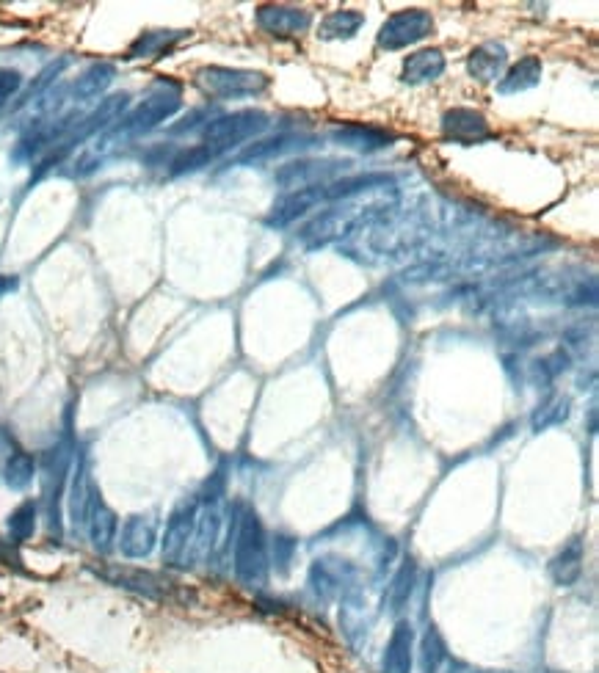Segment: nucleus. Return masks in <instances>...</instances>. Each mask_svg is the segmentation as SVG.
<instances>
[{"label": "nucleus", "instance_id": "1", "mask_svg": "<svg viewBox=\"0 0 599 673\" xmlns=\"http://www.w3.org/2000/svg\"><path fill=\"white\" fill-rule=\"evenodd\" d=\"M235 577L243 585H263L268 577V541L260 516L254 511H243L235 533Z\"/></svg>", "mask_w": 599, "mask_h": 673}, {"label": "nucleus", "instance_id": "2", "mask_svg": "<svg viewBox=\"0 0 599 673\" xmlns=\"http://www.w3.org/2000/svg\"><path fill=\"white\" fill-rule=\"evenodd\" d=\"M183 105L180 97V86L174 83H161L158 89H152L144 100H141L133 111L119 119L116 125V136H141V133H150L158 125H163L166 119H172Z\"/></svg>", "mask_w": 599, "mask_h": 673}, {"label": "nucleus", "instance_id": "3", "mask_svg": "<svg viewBox=\"0 0 599 673\" xmlns=\"http://www.w3.org/2000/svg\"><path fill=\"white\" fill-rule=\"evenodd\" d=\"M196 83L219 100H243V97H260L268 92L271 78L257 69L238 67H202L196 72Z\"/></svg>", "mask_w": 599, "mask_h": 673}, {"label": "nucleus", "instance_id": "4", "mask_svg": "<svg viewBox=\"0 0 599 673\" xmlns=\"http://www.w3.org/2000/svg\"><path fill=\"white\" fill-rule=\"evenodd\" d=\"M268 125H271V119L265 111H238V114L219 116V119L208 122L202 130V138H205V147L216 149L221 155L235 144L246 141V138L263 133Z\"/></svg>", "mask_w": 599, "mask_h": 673}, {"label": "nucleus", "instance_id": "5", "mask_svg": "<svg viewBox=\"0 0 599 673\" xmlns=\"http://www.w3.org/2000/svg\"><path fill=\"white\" fill-rule=\"evenodd\" d=\"M434 34V17L423 9H406V12L392 14L387 23L379 28V42L381 50H404L409 45L423 42L426 36Z\"/></svg>", "mask_w": 599, "mask_h": 673}, {"label": "nucleus", "instance_id": "6", "mask_svg": "<svg viewBox=\"0 0 599 673\" xmlns=\"http://www.w3.org/2000/svg\"><path fill=\"white\" fill-rule=\"evenodd\" d=\"M196 516H199V505L196 500H185L183 505H177L166 522V533H163L161 549L163 560L169 566H185L188 558V547H191V538H194Z\"/></svg>", "mask_w": 599, "mask_h": 673}, {"label": "nucleus", "instance_id": "7", "mask_svg": "<svg viewBox=\"0 0 599 673\" xmlns=\"http://www.w3.org/2000/svg\"><path fill=\"white\" fill-rule=\"evenodd\" d=\"M362 218H365V213H357V210H326V213H321L318 218H312L310 224L304 227L301 240H304L310 249H321L326 243H332V240L348 235Z\"/></svg>", "mask_w": 599, "mask_h": 673}, {"label": "nucleus", "instance_id": "8", "mask_svg": "<svg viewBox=\"0 0 599 673\" xmlns=\"http://www.w3.org/2000/svg\"><path fill=\"white\" fill-rule=\"evenodd\" d=\"M67 472H70V453L67 447H53L45 456V505H47V522L50 530L61 533V514H58V502L64 494V483H67Z\"/></svg>", "mask_w": 599, "mask_h": 673}, {"label": "nucleus", "instance_id": "9", "mask_svg": "<svg viewBox=\"0 0 599 673\" xmlns=\"http://www.w3.org/2000/svg\"><path fill=\"white\" fill-rule=\"evenodd\" d=\"M257 25L265 34L288 39V36L307 34L312 28V14L307 9H296V6H260L257 9Z\"/></svg>", "mask_w": 599, "mask_h": 673}, {"label": "nucleus", "instance_id": "10", "mask_svg": "<svg viewBox=\"0 0 599 673\" xmlns=\"http://www.w3.org/2000/svg\"><path fill=\"white\" fill-rule=\"evenodd\" d=\"M323 185H310V188H293L290 194H285L279 199L277 205L271 207V213L265 218V224L268 227H290L293 221H299L301 216H307L312 207L323 205L326 199H323Z\"/></svg>", "mask_w": 599, "mask_h": 673}, {"label": "nucleus", "instance_id": "11", "mask_svg": "<svg viewBox=\"0 0 599 673\" xmlns=\"http://www.w3.org/2000/svg\"><path fill=\"white\" fill-rule=\"evenodd\" d=\"M442 136L456 144H478L492 138V127L486 116L473 108H450L442 116Z\"/></svg>", "mask_w": 599, "mask_h": 673}, {"label": "nucleus", "instance_id": "12", "mask_svg": "<svg viewBox=\"0 0 599 673\" xmlns=\"http://www.w3.org/2000/svg\"><path fill=\"white\" fill-rule=\"evenodd\" d=\"M155 541H158V530H155V519L147 514L130 516L122 527V538H119V549L125 558L141 560L152 555L155 549Z\"/></svg>", "mask_w": 599, "mask_h": 673}, {"label": "nucleus", "instance_id": "13", "mask_svg": "<svg viewBox=\"0 0 599 673\" xmlns=\"http://www.w3.org/2000/svg\"><path fill=\"white\" fill-rule=\"evenodd\" d=\"M508 64V50L503 42H484L478 45L467 56V72L470 78L478 83H492V80L503 78Z\"/></svg>", "mask_w": 599, "mask_h": 673}, {"label": "nucleus", "instance_id": "14", "mask_svg": "<svg viewBox=\"0 0 599 673\" xmlns=\"http://www.w3.org/2000/svg\"><path fill=\"white\" fill-rule=\"evenodd\" d=\"M412 654H415V629L409 621H398L384 654V673L412 671Z\"/></svg>", "mask_w": 599, "mask_h": 673}, {"label": "nucleus", "instance_id": "15", "mask_svg": "<svg viewBox=\"0 0 599 673\" xmlns=\"http://www.w3.org/2000/svg\"><path fill=\"white\" fill-rule=\"evenodd\" d=\"M583 560H586V549L580 538H572L564 549H558V555L550 560V577L558 588H572L580 577H583Z\"/></svg>", "mask_w": 599, "mask_h": 673}, {"label": "nucleus", "instance_id": "16", "mask_svg": "<svg viewBox=\"0 0 599 673\" xmlns=\"http://www.w3.org/2000/svg\"><path fill=\"white\" fill-rule=\"evenodd\" d=\"M332 141H337L340 147L359 149V152H379L392 144V136L387 130L370 125H343L332 130Z\"/></svg>", "mask_w": 599, "mask_h": 673}, {"label": "nucleus", "instance_id": "17", "mask_svg": "<svg viewBox=\"0 0 599 673\" xmlns=\"http://www.w3.org/2000/svg\"><path fill=\"white\" fill-rule=\"evenodd\" d=\"M445 72V56L437 47H426V50H417L404 61L401 69V80L409 86H420L428 80H437Z\"/></svg>", "mask_w": 599, "mask_h": 673}, {"label": "nucleus", "instance_id": "18", "mask_svg": "<svg viewBox=\"0 0 599 673\" xmlns=\"http://www.w3.org/2000/svg\"><path fill=\"white\" fill-rule=\"evenodd\" d=\"M392 185H395V177H390V174H354V177H343V180L323 185V199L337 202V199H351V196L365 194V191L392 188Z\"/></svg>", "mask_w": 599, "mask_h": 673}, {"label": "nucleus", "instance_id": "19", "mask_svg": "<svg viewBox=\"0 0 599 673\" xmlns=\"http://www.w3.org/2000/svg\"><path fill=\"white\" fill-rule=\"evenodd\" d=\"M544 67H542V58L536 56H525L522 61H517L514 67L508 69L503 78L497 80V92L508 97V94H522L533 89V86H539L542 83Z\"/></svg>", "mask_w": 599, "mask_h": 673}, {"label": "nucleus", "instance_id": "20", "mask_svg": "<svg viewBox=\"0 0 599 673\" xmlns=\"http://www.w3.org/2000/svg\"><path fill=\"white\" fill-rule=\"evenodd\" d=\"M86 525H89V538L100 552H108L114 547L116 538V514L100 500V494L94 491L92 505H89V514H86Z\"/></svg>", "mask_w": 599, "mask_h": 673}, {"label": "nucleus", "instance_id": "21", "mask_svg": "<svg viewBox=\"0 0 599 673\" xmlns=\"http://www.w3.org/2000/svg\"><path fill=\"white\" fill-rule=\"evenodd\" d=\"M219 511L216 508H205V514L196 516V527H194V538H191V547H188V558H185V566H188V560L191 563H199V560H205L216 547V538H219Z\"/></svg>", "mask_w": 599, "mask_h": 673}, {"label": "nucleus", "instance_id": "22", "mask_svg": "<svg viewBox=\"0 0 599 673\" xmlns=\"http://www.w3.org/2000/svg\"><path fill=\"white\" fill-rule=\"evenodd\" d=\"M116 78V67L114 64H108V61H97L89 69H83L81 75L75 78L72 83V97L75 100H94V97H100V94L114 83Z\"/></svg>", "mask_w": 599, "mask_h": 673}, {"label": "nucleus", "instance_id": "23", "mask_svg": "<svg viewBox=\"0 0 599 673\" xmlns=\"http://www.w3.org/2000/svg\"><path fill=\"white\" fill-rule=\"evenodd\" d=\"M100 577H105L108 582H114V585H119V588H127V591L152 596V599H163V582L158 580L155 574H147V571L108 569V571H100Z\"/></svg>", "mask_w": 599, "mask_h": 673}, {"label": "nucleus", "instance_id": "24", "mask_svg": "<svg viewBox=\"0 0 599 673\" xmlns=\"http://www.w3.org/2000/svg\"><path fill=\"white\" fill-rule=\"evenodd\" d=\"M365 25V14L354 12V9H340L332 12L329 17H323L318 36L326 42H335V39H354L359 34V28Z\"/></svg>", "mask_w": 599, "mask_h": 673}, {"label": "nucleus", "instance_id": "25", "mask_svg": "<svg viewBox=\"0 0 599 673\" xmlns=\"http://www.w3.org/2000/svg\"><path fill=\"white\" fill-rule=\"evenodd\" d=\"M188 31H147V34H141L130 50H127V58H144V56H155V53H166L174 42H180L185 39Z\"/></svg>", "mask_w": 599, "mask_h": 673}, {"label": "nucleus", "instance_id": "26", "mask_svg": "<svg viewBox=\"0 0 599 673\" xmlns=\"http://www.w3.org/2000/svg\"><path fill=\"white\" fill-rule=\"evenodd\" d=\"M569 406H572V400L566 398V395H553L550 400H544L542 406L533 411V417H530L533 431H536V434H542V431H547V428L564 423L566 417H569Z\"/></svg>", "mask_w": 599, "mask_h": 673}, {"label": "nucleus", "instance_id": "27", "mask_svg": "<svg viewBox=\"0 0 599 673\" xmlns=\"http://www.w3.org/2000/svg\"><path fill=\"white\" fill-rule=\"evenodd\" d=\"M36 475V461L28 453H12V458L6 461V469H3V480L6 486L14 491H25L31 483H34Z\"/></svg>", "mask_w": 599, "mask_h": 673}, {"label": "nucleus", "instance_id": "28", "mask_svg": "<svg viewBox=\"0 0 599 673\" xmlns=\"http://www.w3.org/2000/svg\"><path fill=\"white\" fill-rule=\"evenodd\" d=\"M92 494L94 489L89 486V480H86V467H78L75 472V480H72V489H70V516L75 525H83L86 522V514H89V505H92Z\"/></svg>", "mask_w": 599, "mask_h": 673}, {"label": "nucleus", "instance_id": "29", "mask_svg": "<svg viewBox=\"0 0 599 673\" xmlns=\"http://www.w3.org/2000/svg\"><path fill=\"white\" fill-rule=\"evenodd\" d=\"M412 588H415V563L406 560L404 566H401V571L395 574L390 591H387V602H390L392 613H401V610H404V605L409 602V596H412Z\"/></svg>", "mask_w": 599, "mask_h": 673}, {"label": "nucleus", "instance_id": "30", "mask_svg": "<svg viewBox=\"0 0 599 673\" xmlns=\"http://www.w3.org/2000/svg\"><path fill=\"white\" fill-rule=\"evenodd\" d=\"M219 158V152L216 149L205 147V144H199V147H191V149H183L180 155H174L172 158V169L169 172L174 174V177H180V174H188V172H196V169H202V166H208L210 160Z\"/></svg>", "mask_w": 599, "mask_h": 673}, {"label": "nucleus", "instance_id": "31", "mask_svg": "<svg viewBox=\"0 0 599 673\" xmlns=\"http://www.w3.org/2000/svg\"><path fill=\"white\" fill-rule=\"evenodd\" d=\"M346 582V566H337L332 569V560H318L315 566H312V585H315V591L323 596H332L337 594V588Z\"/></svg>", "mask_w": 599, "mask_h": 673}, {"label": "nucleus", "instance_id": "32", "mask_svg": "<svg viewBox=\"0 0 599 673\" xmlns=\"http://www.w3.org/2000/svg\"><path fill=\"white\" fill-rule=\"evenodd\" d=\"M293 136H277V138H265V141H257V144H249V147L243 149L241 155L235 158V163H254V160H265V158H274L279 152H285V149L293 147Z\"/></svg>", "mask_w": 599, "mask_h": 673}, {"label": "nucleus", "instance_id": "33", "mask_svg": "<svg viewBox=\"0 0 599 673\" xmlns=\"http://www.w3.org/2000/svg\"><path fill=\"white\" fill-rule=\"evenodd\" d=\"M36 530V505L34 502H23L12 516H9V536L14 544H23L34 536Z\"/></svg>", "mask_w": 599, "mask_h": 673}, {"label": "nucleus", "instance_id": "34", "mask_svg": "<svg viewBox=\"0 0 599 673\" xmlns=\"http://www.w3.org/2000/svg\"><path fill=\"white\" fill-rule=\"evenodd\" d=\"M445 660V643L439 638V632L434 627H428L420 643V668L423 673H439V665Z\"/></svg>", "mask_w": 599, "mask_h": 673}, {"label": "nucleus", "instance_id": "35", "mask_svg": "<svg viewBox=\"0 0 599 673\" xmlns=\"http://www.w3.org/2000/svg\"><path fill=\"white\" fill-rule=\"evenodd\" d=\"M566 365H569V356H566V351H555V354L544 356V359H539L536 365H533V378L539 381H550V378H555L561 370H566Z\"/></svg>", "mask_w": 599, "mask_h": 673}, {"label": "nucleus", "instance_id": "36", "mask_svg": "<svg viewBox=\"0 0 599 673\" xmlns=\"http://www.w3.org/2000/svg\"><path fill=\"white\" fill-rule=\"evenodd\" d=\"M64 67H67V58H58V61H53V64H50V67H47L45 72H39V78H36L34 83H31V89H28V94H25L23 100H20V105L31 103L36 94L45 92L47 86H50V83H53V80H56L58 75H61V72H64Z\"/></svg>", "mask_w": 599, "mask_h": 673}, {"label": "nucleus", "instance_id": "37", "mask_svg": "<svg viewBox=\"0 0 599 673\" xmlns=\"http://www.w3.org/2000/svg\"><path fill=\"white\" fill-rule=\"evenodd\" d=\"M293 549H296V541L288 536L274 538V563H277L279 571H288L290 560H293Z\"/></svg>", "mask_w": 599, "mask_h": 673}, {"label": "nucleus", "instance_id": "38", "mask_svg": "<svg viewBox=\"0 0 599 673\" xmlns=\"http://www.w3.org/2000/svg\"><path fill=\"white\" fill-rule=\"evenodd\" d=\"M20 86H23V75L17 69H0V103L20 92Z\"/></svg>", "mask_w": 599, "mask_h": 673}, {"label": "nucleus", "instance_id": "39", "mask_svg": "<svg viewBox=\"0 0 599 673\" xmlns=\"http://www.w3.org/2000/svg\"><path fill=\"white\" fill-rule=\"evenodd\" d=\"M17 290V276H0V298Z\"/></svg>", "mask_w": 599, "mask_h": 673}, {"label": "nucleus", "instance_id": "40", "mask_svg": "<svg viewBox=\"0 0 599 673\" xmlns=\"http://www.w3.org/2000/svg\"><path fill=\"white\" fill-rule=\"evenodd\" d=\"M456 673H489V671H456Z\"/></svg>", "mask_w": 599, "mask_h": 673}]
</instances>
